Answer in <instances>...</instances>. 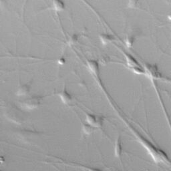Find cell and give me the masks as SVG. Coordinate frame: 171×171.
Returning a JSON list of instances; mask_svg holds the SVG:
<instances>
[{"label":"cell","instance_id":"277c9868","mask_svg":"<svg viewBox=\"0 0 171 171\" xmlns=\"http://www.w3.org/2000/svg\"><path fill=\"white\" fill-rule=\"evenodd\" d=\"M18 112V110L14 106H12L9 108V109L6 112L7 113V116L8 118H10L12 121L15 122H18L21 121V117L19 116Z\"/></svg>","mask_w":171,"mask_h":171},{"label":"cell","instance_id":"3957f363","mask_svg":"<svg viewBox=\"0 0 171 171\" xmlns=\"http://www.w3.org/2000/svg\"><path fill=\"white\" fill-rule=\"evenodd\" d=\"M31 90V83L24 84L19 86L17 91H16V95L19 97H24L28 96Z\"/></svg>","mask_w":171,"mask_h":171},{"label":"cell","instance_id":"4fadbf2b","mask_svg":"<svg viewBox=\"0 0 171 171\" xmlns=\"http://www.w3.org/2000/svg\"><path fill=\"white\" fill-rule=\"evenodd\" d=\"M65 58H64V57H61V58L58 60V64H59V65H64V64H65Z\"/></svg>","mask_w":171,"mask_h":171},{"label":"cell","instance_id":"7a4b0ae2","mask_svg":"<svg viewBox=\"0 0 171 171\" xmlns=\"http://www.w3.org/2000/svg\"><path fill=\"white\" fill-rule=\"evenodd\" d=\"M86 122L95 128H100L104 124V118L100 116L88 113L86 116Z\"/></svg>","mask_w":171,"mask_h":171},{"label":"cell","instance_id":"8fae6325","mask_svg":"<svg viewBox=\"0 0 171 171\" xmlns=\"http://www.w3.org/2000/svg\"><path fill=\"white\" fill-rule=\"evenodd\" d=\"M78 41V35L77 34L72 35L68 39V44L72 45L76 44Z\"/></svg>","mask_w":171,"mask_h":171},{"label":"cell","instance_id":"5b68a950","mask_svg":"<svg viewBox=\"0 0 171 171\" xmlns=\"http://www.w3.org/2000/svg\"><path fill=\"white\" fill-rule=\"evenodd\" d=\"M87 65L92 73L98 75L100 71V65L98 62L95 60H89L87 61Z\"/></svg>","mask_w":171,"mask_h":171},{"label":"cell","instance_id":"9c48e42d","mask_svg":"<svg viewBox=\"0 0 171 171\" xmlns=\"http://www.w3.org/2000/svg\"><path fill=\"white\" fill-rule=\"evenodd\" d=\"M52 6H53L54 10L56 12H60L64 9L65 4L62 1H54L52 2Z\"/></svg>","mask_w":171,"mask_h":171},{"label":"cell","instance_id":"52a82bcc","mask_svg":"<svg viewBox=\"0 0 171 171\" xmlns=\"http://www.w3.org/2000/svg\"><path fill=\"white\" fill-rule=\"evenodd\" d=\"M122 153V140L119 136L116 140L114 146V154L116 157H120Z\"/></svg>","mask_w":171,"mask_h":171},{"label":"cell","instance_id":"5bb4252c","mask_svg":"<svg viewBox=\"0 0 171 171\" xmlns=\"http://www.w3.org/2000/svg\"><path fill=\"white\" fill-rule=\"evenodd\" d=\"M86 170L87 171H102L99 169H97V168H94V167H88L86 168Z\"/></svg>","mask_w":171,"mask_h":171},{"label":"cell","instance_id":"7c38bea8","mask_svg":"<svg viewBox=\"0 0 171 171\" xmlns=\"http://www.w3.org/2000/svg\"><path fill=\"white\" fill-rule=\"evenodd\" d=\"M133 42H134L133 37H128L126 39V43L128 46H130V45L132 44Z\"/></svg>","mask_w":171,"mask_h":171},{"label":"cell","instance_id":"6da1fadb","mask_svg":"<svg viewBox=\"0 0 171 171\" xmlns=\"http://www.w3.org/2000/svg\"><path fill=\"white\" fill-rule=\"evenodd\" d=\"M42 96L34 95L32 96H28L21 100L20 104L22 107L28 110H34L37 108L41 103Z\"/></svg>","mask_w":171,"mask_h":171},{"label":"cell","instance_id":"ba28073f","mask_svg":"<svg viewBox=\"0 0 171 171\" xmlns=\"http://www.w3.org/2000/svg\"><path fill=\"white\" fill-rule=\"evenodd\" d=\"M113 39H114L113 36L109 34H105V33H103V34H101L100 35V41L102 42V44L104 45L110 43L113 40Z\"/></svg>","mask_w":171,"mask_h":171},{"label":"cell","instance_id":"30bf717a","mask_svg":"<svg viewBox=\"0 0 171 171\" xmlns=\"http://www.w3.org/2000/svg\"><path fill=\"white\" fill-rule=\"evenodd\" d=\"M95 128L92 126L91 125L88 124H84L83 127H82V132L85 134H90L93 132Z\"/></svg>","mask_w":171,"mask_h":171},{"label":"cell","instance_id":"8992f818","mask_svg":"<svg viewBox=\"0 0 171 171\" xmlns=\"http://www.w3.org/2000/svg\"><path fill=\"white\" fill-rule=\"evenodd\" d=\"M59 97H60L61 101L64 104H69L71 102L72 97L71 96V94L68 92V90H66V88H64V89L62 90L61 92H60L59 93Z\"/></svg>","mask_w":171,"mask_h":171}]
</instances>
